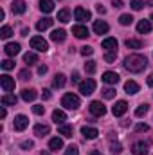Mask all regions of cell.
I'll return each mask as SVG.
<instances>
[{
  "label": "cell",
  "instance_id": "cell-8",
  "mask_svg": "<svg viewBox=\"0 0 153 155\" xmlns=\"http://www.w3.org/2000/svg\"><path fill=\"white\" fill-rule=\"evenodd\" d=\"M0 85H2V90H4V92L15 90V79H13L11 76H7V74L0 76Z\"/></svg>",
  "mask_w": 153,
  "mask_h": 155
},
{
  "label": "cell",
  "instance_id": "cell-3",
  "mask_svg": "<svg viewBox=\"0 0 153 155\" xmlns=\"http://www.w3.org/2000/svg\"><path fill=\"white\" fill-rule=\"evenodd\" d=\"M94 90H96V81L92 78H86L85 81L79 83V92L83 96H90V94H94Z\"/></svg>",
  "mask_w": 153,
  "mask_h": 155
},
{
  "label": "cell",
  "instance_id": "cell-41",
  "mask_svg": "<svg viewBox=\"0 0 153 155\" xmlns=\"http://www.w3.org/2000/svg\"><path fill=\"white\" fill-rule=\"evenodd\" d=\"M110 148H112L110 152H112L114 155H117V153H121V152H122V146H121L119 143H112V144H110Z\"/></svg>",
  "mask_w": 153,
  "mask_h": 155
},
{
  "label": "cell",
  "instance_id": "cell-52",
  "mask_svg": "<svg viewBox=\"0 0 153 155\" xmlns=\"http://www.w3.org/2000/svg\"><path fill=\"white\" fill-rule=\"evenodd\" d=\"M72 83H79V74H77V72L72 74Z\"/></svg>",
  "mask_w": 153,
  "mask_h": 155
},
{
  "label": "cell",
  "instance_id": "cell-5",
  "mask_svg": "<svg viewBox=\"0 0 153 155\" xmlns=\"http://www.w3.org/2000/svg\"><path fill=\"white\" fill-rule=\"evenodd\" d=\"M88 110H90L92 116H96V117H103L106 114V107H105L101 101H92L90 107H88Z\"/></svg>",
  "mask_w": 153,
  "mask_h": 155
},
{
  "label": "cell",
  "instance_id": "cell-11",
  "mask_svg": "<svg viewBox=\"0 0 153 155\" xmlns=\"http://www.w3.org/2000/svg\"><path fill=\"white\" fill-rule=\"evenodd\" d=\"M11 11H13L15 15H24V13L27 11V5H25L24 0H15V2L11 4Z\"/></svg>",
  "mask_w": 153,
  "mask_h": 155
},
{
  "label": "cell",
  "instance_id": "cell-9",
  "mask_svg": "<svg viewBox=\"0 0 153 155\" xmlns=\"http://www.w3.org/2000/svg\"><path fill=\"white\" fill-rule=\"evenodd\" d=\"M126 110H128V103H126V101H117L114 107H112V114H114L115 117L124 116Z\"/></svg>",
  "mask_w": 153,
  "mask_h": 155
},
{
  "label": "cell",
  "instance_id": "cell-23",
  "mask_svg": "<svg viewBox=\"0 0 153 155\" xmlns=\"http://www.w3.org/2000/svg\"><path fill=\"white\" fill-rule=\"evenodd\" d=\"M40 11L41 13H52L54 11V2L52 0H40Z\"/></svg>",
  "mask_w": 153,
  "mask_h": 155
},
{
  "label": "cell",
  "instance_id": "cell-25",
  "mask_svg": "<svg viewBox=\"0 0 153 155\" xmlns=\"http://www.w3.org/2000/svg\"><path fill=\"white\" fill-rule=\"evenodd\" d=\"M49 132H50V128H49L47 124H36V126H34V135H38V137L49 135Z\"/></svg>",
  "mask_w": 153,
  "mask_h": 155
},
{
  "label": "cell",
  "instance_id": "cell-47",
  "mask_svg": "<svg viewBox=\"0 0 153 155\" xmlns=\"http://www.w3.org/2000/svg\"><path fill=\"white\" fill-rule=\"evenodd\" d=\"M20 146H22L24 150H31V148L34 146V143H33V141H24V143H22Z\"/></svg>",
  "mask_w": 153,
  "mask_h": 155
},
{
  "label": "cell",
  "instance_id": "cell-37",
  "mask_svg": "<svg viewBox=\"0 0 153 155\" xmlns=\"http://www.w3.org/2000/svg\"><path fill=\"white\" fill-rule=\"evenodd\" d=\"M130 5H132V9H133V11H141V9L144 7V0H132V4H130Z\"/></svg>",
  "mask_w": 153,
  "mask_h": 155
},
{
  "label": "cell",
  "instance_id": "cell-30",
  "mask_svg": "<svg viewBox=\"0 0 153 155\" xmlns=\"http://www.w3.org/2000/svg\"><path fill=\"white\" fill-rule=\"evenodd\" d=\"M58 132H60V135H63V137H72V126H70V124H60V126H58Z\"/></svg>",
  "mask_w": 153,
  "mask_h": 155
},
{
  "label": "cell",
  "instance_id": "cell-28",
  "mask_svg": "<svg viewBox=\"0 0 153 155\" xmlns=\"http://www.w3.org/2000/svg\"><path fill=\"white\" fill-rule=\"evenodd\" d=\"M65 83H67V78L63 74H56L54 79H52V87L54 88H61V87H65Z\"/></svg>",
  "mask_w": 153,
  "mask_h": 155
},
{
  "label": "cell",
  "instance_id": "cell-4",
  "mask_svg": "<svg viewBox=\"0 0 153 155\" xmlns=\"http://www.w3.org/2000/svg\"><path fill=\"white\" fill-rule=\"evenodd\" d=\"M31 47L34 51H38V52H47L49 43H47V40H43L41 36H33L31 38Z\"/></svg>",
  "mask_w": 153,
  "mask_h": 155
},
{
  "label": "cell",
  "instance_id": "cell-50",
  "mask_svg": "<svg viewBox=\"0 0 153 155\" xmlns=\"http://www.w3.org/2000/svg\"><path fill=\"white\" fill-rule=\"evenodd\" d=\"M41 97H43V99H50V90H47V88H45V90L41 92Z\"/></svg>",
  "mask_w": 153,
  "mask_h": 155
},
{
  "label": "cell",
  "instance_id": "cell-31",
  "mask_svg": "<svg viewBox=\"0 0 153 155\" xmlns=\"http://www.w3.org/2000/svg\"><path fill=\"white\" fill-rule=\"evenodd\" d=\"M126 47H128V49H142V41H141V40L128 38L126 40Z\"/></svg>",
  "mask_w": 153,
  "mask_h": 155
},
{
  "label": "cell",
  "instance_id": "cell-19",
  "mask_svg": "<svg viewBox=\"0 0 153 155\" xmlns=\"http://www.w3.org/2000/svg\"><path fill=\"white\" fill-rule=\"evenodd\" d=\"M65 38H67V31H65V29H54V31H52V35H50V40H52V41H56V43L63 41Z\"/></svg>",
  "mask_w": 153,
  "mask_h": 155
},
{
  "label": "cell",
  "instance_id": "cell-22",
  "mask_svg": "<svg viewBox=\"0 0 153 155\" xmlns=\"http://www.w3.org/2000/svg\"><path fill=\"white\" fill-rule=\"evenodd\" d=\"M16 101H18V97H16L15 94H5V96H2V105H4V107H15Z\"/></svg>",
  "mask_w": 153,
  "mask_h": 155
},
{
  "label": "cell",
  "instance_id": "cell-7",
  "mask_svg": "<svg viewBox=\"0 0 153 155\" xmlns=\"http://www.w3.org/2000/svg\"><path fill=\"white\" fill-rule=\"evenodd\" d=\"M13 126H15V130H16V132H24V130L29 126V119H27L25 116H22V114H20V116L15 117V123H13Z\"/></svg>",
  "mask_w": 153,
  "mask_h": 155
},
{
  "label": "cell",
  "instance_id": "cell-12",
  "mask_svg": "<svg viewBox=\"0 0 153 155\" xmlns=\"http://www.w3.org/2000/svg\"><path fill=\"white\" fill-rule=\"evenodd\" d=\"M108 29H110V27H108V24H106L105 20H96V22H94V33H96V35H106Z\"/></svg>",
  "mask_w": 153,
  "mask_h": 155
},
{
  "label": "cell",
  "instance_id": "cell-42",
  "mask_svg": "<svg viewBox=\"0 0 153 155\" xmlns=\"http://www.w3.org/2000/svg\"><path fill=\"white\" fill-rule=\"evenodd\" d=\"M115 58H117V52H106V54H105V61H106V63H114Z\"/></svg>",
  "mask_w": 153,
  "mask_h": 155
},
{
  "label": "cell",
  "instance_id": "cell-17",
  "mask_svg": "<svg viewBox=\"0 0 153 155\" xmlns=\"http://www.w3.org/2000/svg\"><path fill=\"white\" fill-rule=\"evenodd\" d=\"M36 97H38V92H36L34 88H24V90H22V99H24V101L29 103V101H34Z\"/></svg>",
  "mask_w": 153,
  "mask_h": 155
},
{
  "label": "cell",
  "instance_id": "cell-40",
  "mask_svg": "<svg viewBox=\"0 0 153 155\" xmlns=\"http://www.w3.org/2000/svg\"><path fill=\"white\" fill-rule=\"evenodd\" d=\"M65 155H79V150H77L76 144H70L67 150H65Z\"/></svg>",
  "mask_w": 153,
  "mask_h": 155
},
{
  "label": "cell",
  "instance_id": "cell-54",
  "mask_svg": "<svg viewBox=\"0 0 153 155\" xmlns=\"http://www.w3.org/2000/svg\"><path fill=\"white\" fill-rule=\"evenodd\" d=\"M7 116V112H5V108H2V110H0V117H2V119H4V117Z\"/></svg>",
  "mask_w": 153,
  "mask_h": 155
},
{
  "label": "cell",
  "instance_id": "cell-21",
  "mask_svg": "<svg viewBox=\"0 0 153 155\" xmlns=\"http://www.w3.org/2000/svg\"><path fill=\"white\" fill-rule=\"evenodd\" d=\"M137 31H139L141 35L150 33V31H151V22H150V20H141V22L137 24Z\"/></svg>",
  "mask_w": 153,
  "mask_h": 155
},
{
  "label": "cell",
  "instance_id": "cell-16",
  "mask_svg": "<svg viewBox=\"0 0 153 155\" xmlns=\"http://www.w3.org/2000/svg\"><path fill=\"white\" fill-rule=\"evenodd\" d=\"M4 51H5V54H7V56H16V54L20 52V43H16V41H11V43H5V47H4Z\"/></svg>",
  "mask_w": 153,
  "mask_h": 155
},
{
  "label": "cell",
  "instance_id": "cell-53",
  "mask_svg": "<svg viewBox=\"0 0 153 155\" xmlns=\"http://www.w3.org/2000/svg\"><path fill=\"white\" fill-rule=\"evenodd\" d=\"M148 87H153V74L148 76Z\"/></svg>",
  "mask_w": 153,
  "mask_h": 155
},
{
  "label": "cell",
  "instance_id": "cell-36",
  "mask_svg": "<svg viewBox=\"0 0 153 155\" xmlns=\"http://www.w3.org/2000/svg\"><path fill=\"white\" fill-rule=\"evenodd\" d=\"M85 71H86L88 74H94V72H96V61H94V60H88V61L85 63Z\"/></svg>",
  "mask_w": 153,
  "mask_h": 155
},
{
  "label": "cell",
  "instance_id": "cell-14",
  "mask_svg": "<svg viewBox=\"0 0 153 155\" xmlns=\"http://www.w3.org/2000/svg\"><path fill=\"white\" fill-rule=\"evenodd\" d=\"M117 40L115 38H106V40H103V43H101V47L106 51V52H117Z\"/></svg>",
  "mask_w": 153,
  "mask_h": 155
},
{
  "label": "cell",
  "instance_id": "cell-57",
  "mask_svg": "<svg viewBox=\"0 0 153 155\" xmlns=\"http://www.w3.org/2000/svg\"><path fill=\"white\" fill-rule=\"evenodd\" d=\"M151 20H153V13H151Z\"/></svg>",
  "mask_w": 153,
  "mask_h": 155
},
{
  "label": "cell",
  "instance_id": "cell-15",
  "mask_svg": "<svg viewBox=\"0 0 153 155\" xmlns=\"http://www.w3.org/2000/svg\"><path fill=\"white\" fill-rule=\"evenodd\" d=\"M101 79H103L105 83H108V85H117V83H119V74H117V72H112V71H106Z\"/></svg>",
  "mask_w": 153,
  "mask_h": 155
},
{
  "label": "cell",
  "instance_id": "cell-55",
  "mask_svg": "<svg viewBox=\"0 0 153 155\" xmlns=\"http://www.w3.org/2000/svg\"><path fill=\"white\" fill-rule=\"evenodd\" d=\"M90 155H101V152H97V150H92V152H90Z\"/></svg>",
  "mask_w": 153,
  "mask_h": 155
},
{
  "label": "cell",
  "instance_id": "cell-24",
  "mask_svg": "<svg viewBox=\"0 0 153 155\" xmlns=\"http://www.w3.org/2000/svg\"><path fill=\"white\" fill-rule=\"evenodd\" d=\"M52 121H54L56 124H65V121H67L65 112H63V110H54V112H52Z\"/></svg>",
  "mask_w": 153,
  "mask_h": 155
},
{
  "label": "cell",
  "instance_id": "cell-20",
  "mask_svg": "<svg viewBox=\"0 0 153 155\" xmlns=\"http://www.w3.org/2000/svg\"><path fill=\"white\" fill-rule=\"evenodd\" d=\"M72 35H74L76 38H86V36H88V29H86L85 25H74V27H72Z\"/></svg>",
  "mask_w": 153,
  "mask_h": 155
},
{
  "label": "cell",
  "instance_id": "cell-34",
  "mask_svg": "<svg viewBox=\"0 0 153 155\" xmlns=\"http://www.w3.org/2000/svg\"><path fill=\"white\" fill-rule=\"evenodd\" d=\"M132 22H133V16L132 15H121L119 16V24L121 25H130Z\"/></svg>",
  "mask_w": 153,
  "mask_h": 155
},
{
  "label": "cell",
  "instance_id": "cell-35",
  "mask_svg": "<svg viewBox=\"0 0 153 155\" xmlns=\"http://www.w3.org/2000/svg\"><path fill=\"white\" fill-rule=\"evenodd\" d=\"M148 110H150V107L148 105H141V107H137V110H135V116L137 117H142L148 114Z\"/></svg>",
  "mask_w": 153,
  "mask_h": 155
},
{
  "label": "cell",
  "instance_id": "cell-27",
  "mask_svg": "<svg viewBox=\"0 0 153 155\" xmlns=\"http://www.w3.org/2000/svg\"><path fill=\"white\" fill-rule=\"evenodd\" d=\"M49 148H50L52 152H58V150H61V148H63V141H61L60 137H54V139H50V141H49Z\"/></svg>",
  "mask_w": 153,
  "mask_h": 155
},
{
  "label": "cell",
  "instance_id": "cell-32",
  "mask_svg": "<svg viewBox=\"0 0 153 155\" xmlns=\"http://www.w3.org/2000/svg\"><path fill=\"white\" fill-rule=\"evenodd\" d=\"M58 20H60L61 24H67V22L70 20V13H69V9H61V11L58 13Z\"/></svg>",
  "mask_w": 153,
  "mask_h": 155
},
{
  "label": "cell",
  "instance_id": "cell-26",
  "mask_svg": "<svg viewBox=\"0 0 153 155\" xmlns=\"http://www.w3.org/2000/svg\"><path fill=\"white\" fill-rule=\"evenodd\" d=\"M52 22H54V20L49 18V16H47V18H41L38 24H36V29H38V31H45V29H49V27L52 25Z\"/></svg>",
  "mask_w": 153,
  "mask_h": 155
},
{
  "label": "cell",
  "instance_id": "cell-46",
  "mask_svg": "<svg viewBox=\"0 0 153 155\" xmlns=\"http://www.w3.org/2000/svg\"><path fill=\"white\" fill-rule=\"evenodd\" d=\"M92 52H94V49H92L90 45H85V47H81V54H83V56H90Z\"/></svg>",
  "mask_w": 153,
  "mask_h": 155
},
{
  "label": "cell",
  "instance_id": "cell-43",
  "mask_svg": "<svg viewBox=\"0 0 153 155\" xmlns=\"http://www.w3.org/2000/svg\"><path fill=\"white\" fill-rule=\"evenodd\" d=\"M33 112H34L36 116H43V114H45V107H43V105H34V107H33Z\"/></svg>",
  "mask_w": 153,
  "mask_h": 155
},
{
  "label": "cell",
  "instance_id": "cell-51",
  "mask_svg": "<svg viewBox=\"0 0 153 155\" xmlns=\"http://www.w3.org/2000/svg\"><path fill=\"white\" fill-rule=\"evenodd\" d=\"M96 9H97V13H99V15H105V13H106V9H105V7H103L101 4H99V5H97Z\"/></svg>",
  "mask_w": 153,
  "mask_h": 155
},
{
  "label": "cell",
  "instance_id": "cell-48",
  "mask_svg": "<svg viewBox=\"0 0 153 155\" xmlns=\"http://www.w3.org/2000/svg\"><path fill=\"white\" fill-rule=\"evenodd\" d=\"M112 5H114L115 9H121L122 7V0H112Z\"/></svg>",
  "mask_w": 153,
  "mask_h": 155
},
{
  "label": "cell",
  "instance_id": "cell-33",
  "mask_svg": "<svg viewBox=\"0 0 153 155\" xmlns=\"http://www.w3.org/2000/svg\"><path fill=\"white\" fill-rule=\"evenodd\" d=\"M11 36H13V29H11L9 25H4V27L0 29V38L7 40V38H11Z\"/></svg>",
  "mask_w": 153,
  "mask_h": 155
},
{
  "label": "cell",
  "instance_id": "cell-18",
  "mask_svg": "<svg viewBox=\"0 0 153 155\" xmlns=\"http://www.w3.org/2000/svg\"><path fill=\"white\" fill-rule=\"evenodd\" d=\"M124 92H126V94H130V96H133V94H137V92H139V85H137L133 79H128V81L124 83Z\"/></svg>",
  "mask_w": 153,
  "mask_h": 155
},
{
  "label": "cell",
  "instance_id": "cell-38",
  "mask_svg": "<svg viewBox=\"0 0 153 155\" xmlns=\"http://www.w3.org/2000/svg\"><path fill=\"white\" fill-rule=\"evenodd\" d=\"M114 96H115V88H112V87H108V88L103 90V97L105 99H112Z\"/></svg>",
  "mask_w": 153,
  "mask_h": 155
},
{
  "label": "cell",
  "instance_id": "cell-2",
  "mask_svg": "<svg viewBox=\"0 0 153 155\" xmlns=\"http://www.w3.org/2000/svg\"><path fill=\"white\" fill-rule=\"evenodd\" d=\"M61 107H65L67 110H77L79 108V97L76 94H72V92L65 94L61 97Z\"/></svg>",
  "mask_w": 153,
  "mask_h": 155
},
{
  "label": "cell",
  "instance_id": "cell-29",
  "mask_svg": "<svg viewBox=\"0 0 153 155\" xmlns=\"http://www.w3.org/2000/svg\"><path fill=\"white\" fill-rule=\"evenodd\" d=\"M24 61H25L29 67H31V65H36V63H38V56H36L34 52H25V54H24Z\"/></svg>",
  "mask_w": 153,
  "mask_h": 155
},
{
  "label": "cell",
  "instance_id": "cell-39",
  "mask_svg": "<svg viewBox=\"0 0 153 155\" xmlns=\"http://www.w3.org/2000/svg\"><path fill=\"white\" fill-rule=\"evenodd\" d=\"M148 130H150V126H148L146 123H139V124H135V132H139V134L148 132Z\"/></svg>",
  "mask_w": 153,
  "mask_h": 155
},
{
  "label": "cell",
  "instance_id": "cell-10",
  "mask_svg": "<svg viewBox=\"0 0 153 155\" xmlns=\"http://www.w3.org/2000/svg\"><path fill=\"white\" fill-rule=\"evenodd\" d=\"M148 143H144V141H137L133 146H132V152L135 155H146L148 153Z\"/></svg>",
  "mask_w": 153,
  "mask_h": 155
},
{
  "label": "cell",
  "instance_id": "cell-44",
  "mask_svg": "<svg viewBox=\"0 0 153 155\" xmlns=\"http://www.w3.org/2000/svg\"><path fill=\"white\" fill-rule=\"evenodd\" d=\"M13 67H15V63H13L11 60H4V61H2V69H4V71H11Z\"/></svg>",
  "mask_w": 153,
  "mask_h": 155
},
{
  "label": "cell",
  "instance_id": "cell-13",
  "mask_svg": "<svg viewBox=\"0 0 153 155\" xmlns=\"http://www.w3.org/2000/svg\"><path fill=\"white\" fill-rule=\"evenodd\" d=\"M81 135H83L85 139H96V137L99 135V130L94 128V126H83V128H81Z\"/></svg>",
  "mask_w": 153,
  "mask_h": 155
},
{
  "label": "cell",
  "instance_id": "cell-1",
  "mask_svg": "<svg viewBox=\"0 0 153 155\" xmlns=\"http://www.w3.org/2000/svg\"><path fill=\"white\" fill-rule=\"evenodd\" d=\"M122 65H124V69H126L128 72L139 74V72H142V71L146 69L148 61H146V58L141 56V54H130V56L124 58V63H122Z\"/></svg>",
  "mask_w": 153,
  "mask_h": 155
},
{
  "label": "cell",
  "instance_id": "cell-49",
  "mask_svg": "<svg viewBox=\"0 0 153 155\" xmlns=\"http://www.w3.org/2000/svg\"><path fill=\"white\" fill-rule=\"evenodd\" d=\"M45 72H47V65H40V67H38V74H40V76H43Z\"/></svg>",
  "mask_w": 153,
  "mask_h": 155
},
{
  "label": "cell",
  "instance_id": "cell-56",
  "mask_svg": "<svg viewBox=\"0 0 153 155\" xmlns=\"http://www.w3.org/2000/svg\"><path fill=\"white\" fill-rule=\"evenodd\" d=\"M40 155H50V153H49V152H45V150H43V152H41V153H40Z\"/></svg>",
  "mask_w": 153,
  "mask_h": 155
},
{
  "label": "cell",
  "instance_id": "cell-45",
  "mask_svg": "<svg viewBox=\"0 0 153 155\" xmlns=\"http://www.w3.org/2000/svg\"><path fill=\"white\" fill-rule=\"evenodd\" d=\"M18 78H20V79H24V81H25V79H31V72H29L27 69H24V71H20V72H18Z\"/></svg>",
  "mask_w": 153,
  "mask_h": 155
},
{
  "label": "cell",
  "instance_id": "cell-6",
  "mask_svg": "<svg viewBox=\"0 0 153 155\" xmlns=\"http://www.w3.org/2000/svg\"><path fill=\"white\" fill-rule=\"evenodd\" d=\"M74 18L77 22H86V20L92 18V13L88 9H85V7H76L74 9Z\"/></svg>",
  "mask_w": 153,
  "mask_h": 155
}]
</instances>
